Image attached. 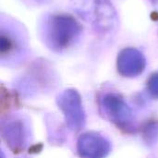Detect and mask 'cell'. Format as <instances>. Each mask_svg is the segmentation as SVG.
I'll return each instance as SVG.
<instances>
[{"instance_id":"1","label":"cell","mask_w":158,"mask_h":158,"mask_svg":"<svg viewBox=\"0 0 158 158\" xmlns=\"http://www.w3.org/2000/svg\"><path fill=\"white\" fill-rule=\"evenodd\" d=\"M72 9L98 32L115 28L117 12L109 0H69Z\"/></svg>"},{"instance_id":"2","label":"cell","mask_w":158,"mask_h":158,"mask_svg":"<svg viewBox=\"0 0 158 158\" xmlns=\"http://www.w3.org/2000/svg\"><path fill=\"white\" fill-rule=\"evenodd\" d=\"M80 24L70 16L56 14L50 16L44 29L46 44L55 51H61L70 46L81 35Z\"/></svg>"},{"instance_id":"3","label":"cell","mask_w":158,"mask_h":158,"mask_svg":"<svg viewBox=\"0 0 158 158\" xmlns=\"http://www.w3.org/2000/svg\"><path fill=\"white\" fill-rule=\"evenodd\" d=\"M59 106L68 126L71 130L79 131L84 124V112L79 94L73 90L66 91L59 98Z\"/></svg>"},{"instance_id":"4","label":"cell","mask_w":158,"mask_h":158,"mask_svg":"<svg viewBox=\"0 0 158 158\" xmlns=\"http://www.w3.org/2000/svg\"><path fill=\"white\" fill-rule=\"evenodd\" d=\"M118 70L125 77L140 75L146 65L144 56L135 48L123 49L118 56Z\"/></svg>"},{"instance_id":"5","label":"cell","mask_w":158,"mask_h":158,"mask_svg":"<svg viewBox=\"0 0 158 158\" xmlns=\"http://www.w3.org/2000/svg\"><path fill=\"white\" fill-rule=\"evenodd\" d=\"M109 150V143L96 133H85L78 141V151L82 158H105Z\"/></svg>"},{"instance_id":"6","label":"cell","mask_w":158,"mask_h":158,"mask_svg":"<svg viewBox=\"0 0 158 158\" xmlns=\"http://www.w3.org/2000/svg\"><path fill=\"white\" fill-rule=\"evenodd\" d=\"M104 107L110 118L118 122H126L131 111L125 102L115 94H108L104 98Z\"/></svg>"},{"instance_id":"7","label":"cell","mask_w":158,"mask_h":158,"mask_svg":"<svg viewBox=\"0 0 158 158\" xmlns=\"http://www.w3.org/2000/svg\"><path fill=\"white\" fill-rule=\"evenodd\" d=\"M4 137L8 143V144L14 148L19 147L24 143L23 136V128L19 123H11L6 127V132L4 133Z\"/></svg>"},{"instance_id":"8","label":"cell","mask_w":158,"mask_h":158,"mask_svg":"<svg viewBox=\"0 0 158 158\" xmlns=\"http://www.w3.org/2000/svg\"><path fill=\"white\" fill-rule=\"evenodd\" d=\"M17 37H14L13 32H11L9 30H5L4 28L1 29V34H0V52L1 56H5L8 55L16 46L19 44L17 42Z\"/></svg>"},{"instance_id":"9","label":"cell","mask_w":158,"mask_h":158,"mask_svg":"<svg viewBox=\"0 0 158 158\" xmlns=\"http://www.w3.org/2000/svg\"><path fill=\"white\" fill-rule=\"evenodd\" d=\"M148 90L155 98H158V73L152 75L148 81Z\"/></svg>"}]
</instances>
